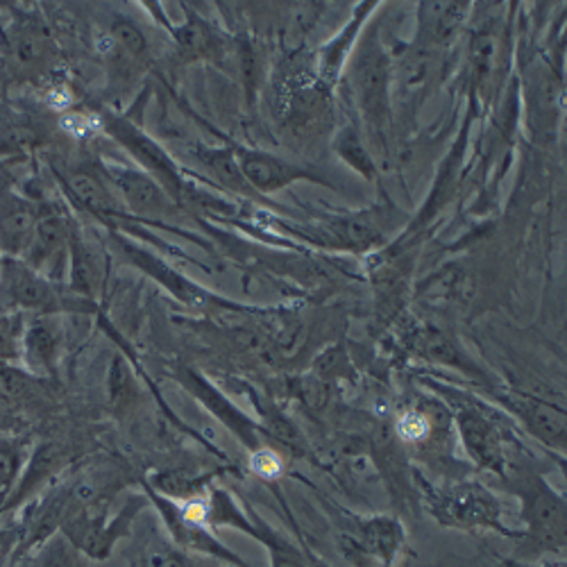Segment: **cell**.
<instances>
[{"label": "cell", "mask_w": 567, "mask_h": 567, "mask_svg": "<svg viewBox=\"0 0 567 567\" xmlns=\"http://www.w3.org/2000/svg\"><path fill=\"white\" fill-rule=\"evenodd\" d=\"M194 157L198 159V164L205 168V173L218 184L223 186L225 192L236 194V196H244L248 200H261L252 188L248 186L239 159L234 155L231 146H220V148H205L198 146L194 151Z\"/></svg>", "instance_id": "obj_29"}, {"label": "cell", "mask_w": 567, "mask_h": 567, "mask_svg": "<svg viewBox=\"0 0 567 567\" xmlns=\"http://www.w3.org/2000/svg\"><path fill=\"white\" fill-rule=\"evenodd\" d=\"M146 486V497L148 504L155 506L159 513L162 523L171 536V543L192 556H200L207 560H214L225 567H252L244 556L236 554L231 547H227L220 538L218 532H214L207 519H205V497L196 499H171L157 491H153L148 484Z\"/></svg>", "instance_id": "obj_9"}, {"label": "cell", "mask_w": 567, "mask_h": 567, "mask_svg": "<svg viewBox=\"0 0 567 567\" xmlns=\"http://www.w3.org/2000/svg\"><path fill=\"white\" fill-rule=\"evenodd\" d=\"M23 313L3 309L0 311V361H10L21 357L23 339Z\"/></svg>", "instance_id": "obj_33"}, {"label": "cell", "mask_w": 567, "mask_h": 567, "mask_svg": "<svg viewBox=\"0 0 567 567\" xmlns=\"http://www.w3.org/2000/svg\"><path fill=\"white\" fill-rule=\"evenodd\" d=\"M0 270H3V255H0Z\"/></svg>", "instance_id": "obj_38"}, {"label": "cell", "mask_w": 567, "mask_h": 567, "mask_svg": "<svg viewBox=\"0 0 567 567\" xmlns=\"http://www.w3.org/2000/svg\"><path fill=\"white\" fill-rule=\"evenodd\" d=\"M175 43V58L182 64L194 62H218L229 55V39L205 17L188 10L186 21L179 25H168Z\"/></svg>", "instance_id": "obj_25"}, {"label": "cell", "mask_w": 567, "mask_h": 567, "mask_svg": "<svg viewBox=\"0 0 567 567\" xmlns=\"http://www.w3.org/2000/svg\"><path fill=\"white\" fill-rule=\"evenodd\" d=\"M504 491L515 495L519 504V536L517 560H551L565 563L567 549V499L556 491L543 472L525 461L511 463L502 480Z\"/></svg>", "instance_id": "obj_2"}, {"label": "cell", "mask_w": 567, "mask_h": 567, "mask_svg": "<svg viewBox=\"0 0 567 567\" xmlns=\"http://www.w3.org/2000/svg\"><path fill=\"white\" fill-rule=\"evenodd\" d=\"M173 377L184 386V391L192 393L248 452L275 447L272 439L266 434L259 420H252L248 413H244V409L236 406L229 398H225V393L212 380H207L203 372L179 365Z\"/></svg>", "instance_id": "obj_19"}, {"label": "cell", "mask_w": 567, "mask_h": 567, "mask_svg": "<svg viewBox=\"0 0 567 567\" xmlns=\"http://www.w3.org/2000/svg\"><path fill=\"white\" fill-rule=\"evenodd\" d=\"M422 384L450 409L452 427L465 458L475 470L502 482L511 467V456L506 432L497 422V409L482 395L456 389L436 377H422Z\"/></svg>", "instance_id": "obj_6"}, {"label": "cell", "mask_w": 567, "mask_h": 567, "mask_svg": "<svg viewBox=\"0 0 567 567\" xmlns=\"http://www.w3.org/2000/svg\"><path fill=\"white\" fill-rule=\"evenodd\" d=\"M519 93H523L525 123L534 144H554L563 105V80L549 58L540 53L519 58Z\"/></svg>", "instance_id": "obj_12"}, {"label": "cell", "mask_w": 567, "mask_h": 567, "mask_svg": "<svg viewBox=\"0 0 567 567\" xmlns=\"http://www.w3.org/2000/svg\"><path fill=\"white\" fill-rule=\"evenodd\" d=\"M73 225L71 220L51 205H39V218L34 227V239L21 261L34 268L51 281H62L69 272Z\"/></svg>", "instance_id": "obj_21"}, {"label": "cell", "mask_w": 567, "mask_h": 567, "mask_svg": "<svg viewBox=\"0 0 567 567\" xmlns=\"http://www.w3.org/2000/svg\"><path fill=\"white\" fill-rule=\"evenodd\" d=\"M101 171L112 184L121 205H125L134 216L146 220H164L179 212L162 184L155 182L146 171L114 162H105Z\"/></svg>", "instance_id": "obj_22"}, {"label": "cell", "mask_w": 567, "mask_h": 567, "mask_svg": "<svg viewBox=\"0 0 567 567\" xmlns=\"http://www.w3.org/2000/svg\"><path fill=\"white\" fill-rule=\"evenodd\" d=\"M250 472L264 482H277L284 475L287 467V456H284L275 447H261L257 452H250Z\"/></svg>", "instance_id": "obj_34"}, {"label": "cell", "mask_w": 567, "mask_h": 567, "mask_svg": "<svg viewBox=\"0 0 567 567\" xmlns=\"http://www.w3.org/2000/svg\"><path fill=\"white\" fill-rule=\"evenodd\" d=\"M205 519L218 529H231L266 547L270 567H327L313 551L275 529L257 511L236 499L227 488L212 486L205 495Z\"/></svg>", "instance_id": "obj_8"}, {"label": "cell", "mask_w": 567, "mask_h": 567, "mask_svg": "<svg viewBox=\"0 0 567 567\" xmlns=\"http://www.w3.org/2000/svg\"><path fill=\"white\" fill-rule=\"evenodd\" d=\"M445 58L424 51L413 41L391 51V110L393 132H406L427 103L430 93L443 80Z\"/></svg>", "instance_id": "obj_10"}, {"label": "cell", "mask_w": 567, "mask_h": 567, "mask_svg": "<svg viewBox=\"0 0 567 567\" xmlns=\"http://www.w3.org/2000/svg\"><path fill=\"white\" fill-rule=\"evenodd\" d=\"M488 402L515 420L532 439L556 452L560 463L565 461L567 447V413L563 404H554L534 393L513 391L495 386L486 391Z\"/></svg>", "instance_id": "obj_16"}, {"label": "cell", "mask_w": 567, "mask_h": 567, "mask_svg": "<svg viewBox=\"0 0 567 567\" xmlns=\"http://www.w3.org/2000/svg\"><path fill=\"white\" fill-rule=\"evenodd\" d=\"M350 107L368 146L380 164L393 157V110H391V49L380 34V23L372 21L361 32L348 60L343 80Z\"/></svg>", "instance_id": "obj_1"}, {"label": "cell", "mask_w": 567, "mask_h": 567, "mask_svg": "<svg viewBox=\"0 0 567 567\" xmlns=\"http://www.w3.org/2000/svg\"><path fill=\"white\" fill-rule=\"evenodd\" d=\"M343 534L348 543L380 567H395L409 547V534L400 513L343 511Z\"/></svg>", "instance_id": "obj_18"}, {"label": "cell", "mask_w": 567, "mask_h": 567, "mask_svg": "<svg viewBox=\"0 0 567 567\" xmlns=\"http://www.w3.org/2000/svg\"><path fill=\"white\" fill-rule=\"evenodd\" d=\"M0 305L17 313L37 316H55L69 309L89 307L78 296H64L55 281L39 275L25 261L10 257H3V270H0Z\"/></svg>", "instance_id": "obj_15"}, {"label": "cell", "mask_w": 567, "mask_h": 567, "mask_svg": "<svg viewBox=\"0 0 567 567\" xmlns=\"http://www.w3.org/2000/svg\"><path fill=\"white\" fill-rule=\"evenodd\" d=\"M354 363L350 352L346 350L343 343H332L329 348H324L318 357H313V370L311 374H316L320 382H324L327 386L337 389L341 382H352L354 377Z\"/></svg>", "instance_id": "obj_31"}, {"label": "cell", "mask_w": 567, "mask_h": 567, "mask_svg": "<svg viewBox=\"0 0 567 567\" xmlns=\"http://www.w3.org/2000/svg\"><path fill=\"white\" fill-rule=\"evenodd\" d=\"M60 45L39 14L19 12L6 28V64L12 80H39L55 71Z\"/></svg>", "instance_id": "obj_14"}, {"label": "cell", "mask_w": 567, "mask_h": 567, "mask_svg": "<svg viewBox=\"0 0 567 567\" xmlns=\"http://www.w3.org/2000/svg\"><path fill=\"white\" fill-rule=\"evenodd\" d=\"M71 198L99 218H114L121 214V200L101 168L73 166L62 177Z\"/></svg>", "instance_id": "obj_27"}, {"label": "cell", "mask_w": 567, "mask_h": 567, "mask_svg": "<svg viewBox=\"0 0 567 567\" xmlns=\"http://www.w3.org/2000/svg\"><path fill=\"white\" fill-rule=\"evenodd\" d=\"M406 225L409 216L391 198H384L365 209L329 214L307 225H289V229L305 244L329 252L374 255L395 241Z\"/></svg>", "instance_id": "obj_7"}, {"label": "cell", "mask_w": 567, "mask_h": 567, "mask_svg": "<svg viewBox=\"0 0 567 567\" xmlns=\"http://www.w3.org/2000/svg\"><path fill=\"white\" fill-rule=\"evenodd\" d=\"M34 567H82L80 554L60 536L43 543L39 558L34 560Z\"/></svg>", "instance_id": "obj_35"}, {"label": "cell", "mask_w": 567, "mask_h": 567, "mask_svg": "<svg viewBox=\"0 0 567 567\" xmlns=\"http://www.w3.org/2000/svg\"><path fill=\"white\" fill-rule=\"evenodd\" d=\"M413 484L422 508L439 527L517 540L519 532H513L506 525L499 497L482 480L456 477L443 484H432L422 477V472L413 470Z\"/></svg>", "instance_id": "obj_5"}, {"label": "cell", "mask_w": 567, "mask_h": 567, "mask_svg": "<svg viewBox=\"0 0 567 567\" xmlns=\"http://www.w3.org/2000/svg\"><path fill=\"white\" fill-rule=\"evenodd\" d=\"M472 3H417L413 43L424 51L450 55L463 39Z\"/></svg>", "instance_id": "obj_23"}, {"label": "cell", "mask_w": 567, "mask_h": 567, "mask_svg": "<svg viewBox=\"0 0 567 567\" xmlns=\"http://www.w3.org/2000/svg\"><path fill=\"white\" fill-rule=\"evenodd\" d=\"M377 10H380V3H357L350 21L339 30V34L329 39L327 43H322L320 49L313 53L316 71H318V78L322 80V84H327L329 89H337L341 84L354 45H357L361 32L365 30V25L370 23V17Z\"/></svg>", "instance_id": "obj_24"}, {"label": "cell", "mask_w": 567, "mask_h": 567, "mask_svg": "<svg viewBox=\"0 0 567 567\" xmlns=\"http://www.w3.org/2000/svg\"><path fill=\"white\" fill-rule=\"evenodd\" d=\"M110 389H112L114 406H127V402H132V398L136 393L134 380H132V374H130V368H127V363L121 357L114 359L112 377H110Z\"/></svg>", "instance_id": "obj_36"}, {"label": "cell", "mask_w": 567, "mask_h": 567, "mask_svg": "<svg viewBox=\"0 0 567 567\" xmlns=\"http://www.w3.org/2000/svg\"><path fill=\"white\" fill-rule=\"evenodd\" d=\"M272 110L277 125L302 141L334 127V89L318 78L313 55L296 51L279 62L272 78Z\"/></svg>", "instance_id": "obj_4"}, {"label": "cell", "mask_w": 567, "mask_h": 567, "mask_svg": "<svg viewBox=\"0 0 567 567\" xmlns=\"http://www.w3.org/2000/svg\"><path fill=\"white\" fill-rule=\"evenodd\" d=\"M402 348L409 357H413L422 363L439 365V368H452V370L463 372L470 382L482 386L484 393L497 386L493 377L467 354V350L463 348L458 337L439 322L424 320V322L411 324L406 329Z\"/></svg>", "instance_id": "obj_17"}, {"label": "cell", "mask_w": 567, "mask_h": 567, "mask_svg": "<svg viewBox=\"0 0 567 567\" xmlns=\"http://www.w3.org/2000/svg\"><path fill=\"white\" fill-rule=\"evenodd\" d=\"M502 567H565V563H551V560L529 563V560H517V558H502Z\"/></svg>", "instance_id": "obj_37"}, {"label": "cell", "mask_w": 567, "mask_h": 567, "mask_svg": "<svg viewBox=\"0 0 567 567\" xmlns=\"http://www.w3.org/2000/svg\"><path fill=\"white\" fill-rule=\"evenodd\" d=\"M513 8L504 3H477L465 28L463 78L477 110H488L504 89L513 60Z\"/></svg>", "instance_id": "obj_3"}, {"label": "cell", "mask_w": 567, "mask_h": 567, "mask_svg": "<svg viewBox=\"0 0 567 567\" xmlns=\"http://www.w3.org/2000/svg\"><path fill=\"white\" fill-rule=\"evenodd\" d=\"M334 153L339 155V159L350 166L357 175H361L368 182H374L380 177V164H377L368 141L359 127V123L352 118H348L346 123H341L334 132Z\"/></svg>", "instance_id": "obj_30"}, {"label": "cell", "mask_w": 567, "mask_h": 567, "mask_svg": "<svg viewBox=\"0 0 567 567\" xmlns=\"http://www.w3.org/2000/svg\"><path fill=\"white\" fill-rule=\"evenodd\" d=\"M62 350V332L53 316H37L21 339V357L34 374H53Z\"/></svg>", "instance_id": "obj_28"}, {"label": "cell", "mask_w": 567, "mask_h": 567, "mask_svg": "<svg viewBox=\"0 0 567 567\" xmlns=\"http://www.w3.org/2000/svg\"><path fill=\"white\" fill-rule=\"evenodd\" d=\"M231 148L236 159H239V166L248 186L261 200L277 192H284V188H289L298 182H313V184L332 188V182L311 166L272 155L268 151H257L239 144H231Z\"/></svg>", "instance_id": "obj_20"}, {"label": "cell", "mask_w": 567, "mask_h": 567, "mask_svg": "<svg viewBox=\"0 0 567 567\" xmlns=\"http://www.w3.org/2000/svg\"><path fill=\"white\" fill-rule=\"evenodd\" d=\"M110 504L112 502H103L66 517L58 534L78 554L91 560H107L116 545L130 536L136 515L148 506V497L134 495L116 513H112Z\"/></svg>", "instance_id": "obj_11"}, {"label": "cell", "mask_w": 567, "mask_h": 567, "mask_svg": "<svg viewBox=\"0 0 567 567\" xmlns=\"http://www.w3.org/2000/svg\"><path fill=\"white\" fill-rule=\"evenodd\" d=\"M37 218V203L10 192L0 196V255L23 259L34 239Z\"/></svg>", "instance_id": "obj_26"}, {"label": "cell", "mask_w": 567, "mask_h": 567, "mask_svg": "<svg viewBox=\"0 0 567 567\" xmlns=\"http://www.w3.org/2000/svg\"><path fill=\"white\" fill-rule=\"evenodd\" d=\"M23 443L21 441H0V508L10 502L14 486L21 477L23 467Z\"/></svg>", "instance_id": "obj_32"}, {"label": "cell", "mask_w": 567, "mask_h": 567, "mask_svg": "<svg viewBox=\"0 0 567 567\" xmlns=\"http://www.w3.org/2000/svg\"><path fill=\"white\" fill-rule=\"evenodd\" d=\"M105 127L136 159L138 168L146 171L155 182L162 184L164 192L175 200L179 209L188 205H198L200 192H196L192 182H186V175L182 173V168L173 162V157L157 144L153 136H148L144 130L136 127L125 116H107Z\"/></svg>", "instance_id": "obj_13"}]
</instances>
